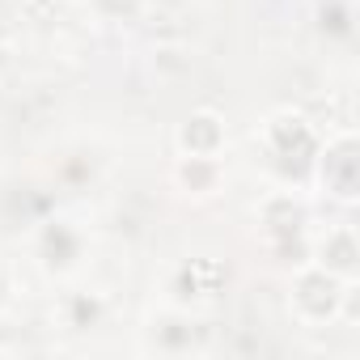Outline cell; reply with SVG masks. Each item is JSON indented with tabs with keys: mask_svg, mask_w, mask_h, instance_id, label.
<instances>
[{
	"mask_svg": "<svg viewBox=\"0 0 360 360\" xmlns=\"http://www.w3.org/2000/svg\"><path fill=\"white\" fill-rule=\"evenodd\" d=\"M259 136H263L267 157H276V161H297V157L305 161V157L318 153V131H314V123L301 110H276V115H267L263 127H259Z\"/></svg>",
	"mask_w": 360,
	"mask_h": 360,
	"instance_id": "3",
	"label": "cell"
},
{
	"mask_svg": "<svg viewBox=\"0 0 360 360\" xmlns=\"http://www.w3.org/2000/svg\"><path fill=\"white\" fill-rule=\"evenodd\" d=\"M174 183L187 195H217L221 187V161H204V157H178L174 161Z\"/></svg>",
	"mask_w": 360,
	"mask_h": 360,
	"instance_id": "7",
	"label": "cell"
},
{
	"mask_svg": "<svg viewBox=\"0 0 360 360\" xmlns=\"http://www.w3.org/2000/svg\"><path fill=\"white\" fill-rule=\"evenodd\" d=\"M318 187L326 200H339V204H356L360 195V157H356V136L352 131H339L330 136L318 153Z\"/></svg>",
	"mask_w": 360,
	"mask_h": 360,
	"instance_id": "2",
	"label": "cell"
},
{
	"mask_svg": "<svg viewBox=\"0 0 360 360\" xmlns=\"http://www.w3.org/2000/svg\"><path fill=\"white\" fill-rule=\"evenodd\" d=\"M56 250L64 255V259H60V271L77 267V255H81V233H77L68 221H47V225L39 229V259L47 263Z\"/></svg>",
	"mask_w": 360,
	"mask_h": 360,
	"instance_id": "8",
	"label": "cell"
},
{
	"mask_svg": "<svg viewBox=\"0 0 360 360\" xmlns=\"http://www.w3.org/2000/svg\"><path fill=\"white\" fill-rule=\"evenodd\" d=\"M356 259H360L356 229L352 225H335V229H326V238L318 242V250H314L309 263H318L322 271L339 276L343 284H356Z\"/></svg>",
	"mask_w": 360,
	"mask_h": 360,
	"instance_id": "5",
	"label": "cell"
},
{
	"mask_svg": "<svg viewBox=\"0 0 360 360\" xmlns=\"http://www.w3.org/2000/svg\"><path fill=\"white\" fill-rule=\"evenodd\" d=\"M229 144V127L217 110H191L174 131V148L178 157H204V161H221Z\"/></svg>",
	"mask_w": 360,
	"mask_h": 360,
	"instance_id": "4",
	"label": "cell"
},
{
	"mask_svg": "<svg viewBox=\"0 0 360 360\" xmlns=\"http://www.w3.org/2000/svg\"><path fill=\"white\" fill-rule=\"evenodd\" d=\"M178 280H183L187 288H195L191 297H217V288L225 284V271L212 259H191V263L178 267Z\"/></svg>",
	"mask_w": 360,
	"mask_h": 360,
	"instance_id": "9",
	"label": "cell"
},
{
	"mask_svg": "<svg viewBox=\"0 0 360 360\" xmlns=\"http://www.w3.org/2000/svg\"><path fill=\"white\" fill-rule=\"evenodd\" d=\"M259 217H263V229H267L271 238H292V233L305 229V208H301L292 195H284V191L267 195L263 208H259Z\"/></svg>",
	"mask_w": 360,
	"mask_h": 360,
	"instance_id": "6",
	"label": "cell"
},
{
	"mask_svg": "<svg viewBox=\"0 0 360 360\" xmlns=\"http://www.w3.org/2000/svg\"><path fill=\"white\" fill-rule=\"evenodd\" d=\"M347 292H352V284H343L339 276H330V271H322L318 263H309V267L297 271L292 292H288V305H292L297 322H305V326H326V322L339 318Z\"/></svg>",
	"mask_w": 360,
	"mask_h": 360,
	"instance_id": "1",
	"label": "cell"
},
{
	"mask_svg": "<svg viewBox=\"0 0 360 360\" xmlns=\"http://www.w3.org/2000/svg\"><path fill=\"white\" fill-rule=\"evenodd\" d=\"M89 5L102 22H131V18H140L144 0H89Z\"/></svg>",
	"mask_w": 360,
	"mask_h": 360,
	"instance_id": "10",
	"label": "cell"
}]
</instances>
